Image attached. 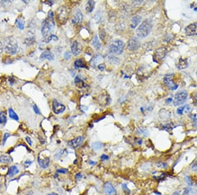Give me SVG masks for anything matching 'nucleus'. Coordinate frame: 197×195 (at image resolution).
<instances>
[{"mask_svg": "<svg viewBox=\"0 0 197 195\" xmlns=\"http://www.w3.org/2000/svg\"><path fill=\"white\" fill-rule=\"evenodd\" d=\"M153 28V22L151 19H145L142 22L136 30V34L140 38H145L150 34Z\"/></svg>", "mask_w": 197, "mask_h": 195, "instance_id": "nucleus-1", "label": "nucleus"}, {"mask_svg": "<svg viewBox=\"0 0 197 195\" xmlns=\"http://www.w3.org/2000/svg\"><path fill=\"white\" fill-rule=\"evenodd\" d=\"M5 53L9 55H14L17 51V42L13 37H7L4 39V46Z\"/></svg>", "mask_w": 197, "mask_h": 195, "instance_id": "nucleus-2", "label": "nucleus"}, {"mask_svg": "<svg viewBox=\"0 0 197 195\" xmlns=\"http://www.w3.org/2000/svg\"><path fill=\"white\" fill-rule=\"evenodd\" d=\"M56 19L60 25H64L67 22L70 16V10L65 5L61 6L56 11Z\"/></svg>", "mask_w": 197, "mask_h": 195, "instance_id": "nucleus-3", "label": "nucleus"}, {"mask_svg": "<svg viewBox=\"0 0 197 195\" xmlns=\"http://www.w3.org/2000/svg\"><path fill=\"white\" fill-rule=\"evenodd\" d=\"M124 43L120 40H114L109 45V50L112 55H120L123 53Z\"/></svg>", "mask_w": 197, "mask_h": 195, "instance_id": "nucleus-4", "label": "nucleus"}, {"mask_svg": "<svg viewBox=\"0 0 197 195\" xmlns=\"http://www.w3.org/2000/svg\"><path fill=\"white\" fill-rule=\"evenodd\" d=\"M187 92L185 90L180 91L177 92L175 95V98L174 100V106L177 107L183 104L187 98Z\"/></svg>", "mask_w": 197, "mask_h": 195, "instance_id": "nucleus-5", "label": "nucleus"}, {"mask_svg": "<svg viewBox=\"0 0 197 195\" xmlns=\"http://www.w3.org/2000/svg\"><path fill=\"white\" fill-rule=\"evenodd\" d=\"M173 78H174V74H166L164 77V83L166 87L171 90H175L178 88V86L174 83Z\"/></svg>", "mask_w": 197, "mask_h": 195, "instance_id": "nucleus-6", "label": "nucleus"}, {"mask_svg": "<svg viewBox=\"0 0 197 195\" xmlns=\"http://www.w3.org/2000/svg\"><path fill=\"white\" fill-rule=\"evenodd\" d=\"M167 49L166 47H159L158 49L155 51L154 55V58L156 59V61H160L165 57V56L167 53Z\"/></svg>", "mask_w": 197, "mask_h": 195, "instance_id": "nucleus-7", "label": "nucleus"}, {"mask_svg": "<svg viewBox=\"0 0 197 195\" xmlns=\"http://www.w3.org/2000/svg\"><path fill=\"white\" fill-rule=\"evenodd\" d=\"M83 20V14L82 11L79 9H76L73 13V17L72 19V22L74 25H79L82 22Z\"/></svg>", "mask_w": 197, "mask_h": 195, "instance_id": "nucleus-8", "label": "nucleus"}, {"mask_svg": "<svg viewBox=\"0 0 197 195\" xmlns=\"http://www.w3.org/2000/svg\"><path fill=\"white\" fill-rule=\"evenodd\" d=\"M141 47V43L136 38H130L127 43V48L130 51H135Z\"/></svg>", "mask_w": 197, "mask_h": 195, "instance_id": "nucleus-9", "label": "nucleus"}, {"mask_svg": "<svg viewBox=\"0 0 197 195\" xmlns=\"http://www.w3.org/2000/svg\"><path fill=\"white\" fill-rule=\"evenodd\" d=\"M104 193L105 195H117V191L110 182H106L103 187Z\"/></svg>", "mask_w": 197, "mask_h": 195, "instance_id": "nucleus-10", "label": "nucleus"}, {"mask_svg": "<svg viewBox=\"0 0 197 195\" xmlns=\"http://www.w3.org/2000/svg\"><path fill=\"white\" fill-rule=\"evenodd\" d=\"M185 32L187 36H193L197 35V22L190 24L185 28Z\"/></svg>", "mask_w": 197, "mask_h": 195, "instance_id": "nucleus-11", "label": "nucleus"}, {"mask_svg": "<svg viewBox=\"0 0 197 195\" xmlns=\"http://www.w3.org/2000/svg\"><path fill=\"white\" fill-rule=\"evenodd\" d=\"M83 141V137L82 136H79L68 141V145L72 149H76L82 145Z\"/></svg>", "mask_w": 197, "mask_h": 195, "instance_id": "nucleus-12", "label": "nucleus"}, {"mask_svg": "<svg viewBox=\"0 0 197 195\" xmlns=\"http://www.w3.org/2000/svg\"><path fill=\"white\" fill-rule=\"evenodd\" d=\"M82 45L80 44L78 41L76 40H74L71 44V51L72 53L73 54L74 56L79 55L82 51Z\"/></svg>", "mask_w": 197, "mask_h": 195, "instance_id": "nucleus-13", "label": "nucleus"}, {"mask_svg": "<svg viewBox=\"0 0 197 195\" xmlns=\"http://www.w3.org/2000/svg\"><path fill=\"white\" fill-rule=\"evenodd\" d=\"M65 106L63 104L59 103L56 100H53V110L56 115L62 113L65 110Z\"/></svg>", "mask_w": 197, "mask_h": 195, "instance_id": "nucleus-14", "label": "nucleus"}, {"mask_svg": "<svg viewBox=\"0 0 197 195\" xmlns=\"http://www.w3.org/2000/svg\"><path fill=\"white\" fill-rule=\"evenodd\" d=\"M188 65H189V62H188L187 59L180 58L177 62H176V67L179 70H184L188 67Z\"/></svg>", "mask_w": 197, "mask_h": 195, "instance_id": "nucleus-15", "label": "nucleus"}, {"mask_svg": "<svg viewBox=\"0 0 197 195\" xmlns=\"http://www.w3.org/2000/svg\"><path fill=\"white\" fill-rule=\"evenodd\" d=\"M38 164H39V165H40V166L41 167H42L43 169H46L49 166L50 159L48 157L45 158H38Z\"/></svg>", "mask_w": 197, "mask_h": 195, "instance_id": "nucleus-16", "label": "nucleus"}, {"mask_svg": "<svg viewBox=\"0 0 197 195\" xmlns=\"http://www.w3.org/2000/svg\"><path fill=\"white\" fill-rule=\"evenodd\" d=\"M54 59V55L49 51H44L43 53H41V55H40V59L42 60V61L44 59H47L49 60V61H53Z\"/></svg>", "mask_w": 197, "mask_h": 195, "instance_id": "nucleus-17", "label": "nucleus"}, {"mask_svg": "<svg viewBox=\"0 0 197 195\" xmlns=\"http://www.w3.org/2000/svg\"><path fill=\"white\" fill-rule=\"evenodd\" d=\"M141 20V17L139 15H135L134 16L131 20V24L130 26L131 28H135V27L139 25V22Z\"/></svg>", "mask_w": 197, "mask_h": 195, "instance_id": "nucleus-18", "label": "nucleus"}, {"mask_svg": "<svg viewBox=\"0 0 197 195\" xmlns=\"http://www.w3.org/2000/svg\"><path fill=\"white\" fill-rule=\"evenodd\" d=\"M74 67H75V68L77 69L86 68L85 62H83L82 59H78L76 60L75 62H74Z\"/></svg>", "mask_w": 197, "mask_h": 195, "instance_id": "nucleus-19", "label": "nucleus"}, {"mask_svg": "<svg viewBox=\"0 0 197 195\" xmlns=\"http://www.w3.org/2000/svg\"><path fill=\"white\" fill-rule=\"evenodd\" d=\"M95 8V1L90 0L88 1L87 4L85 5V9L87 11L88 13H91L93 11Z\"/></svg>", "mask_w": 197, "mask_h": 195, "instance_id": "nucleus-20", "label": "nucleus"}, {"mask_svg": "<svg viewBox=\"0 0 197 195\" xmlns=\"http://www.w3.org/2000/svg\"><path fill=\"white\" fill-rule=\"evenodd\" d=\"M106 59L110 62V63H112L113 65H118L120 62V59L117 57H116L114 55H108L106 57Z\"/></svg>", "mask_w": 197, "mask_h": 195, "instance_id": "nucleus-21", "label": "nucleus"}, {"mask_svg": "<svg viewBox=\"0 0 197 195\" xmlns=\"http://www.w3.org/2000/svg\"><path fill=\"white\" fill-rule=\"evenodd\" d=\"M19 170L18 169V167L15 166H11L9 170V172H8V175L9 177H13L14 175H17V173H19Z\"/></svg>", "mask_w": 197, "mask_h": 195, "instance_id": "nucleus-22", "label": "nucleus"}, {"mask_svg": "<svg viewBox=\"0 0 197 195\" xmlns=\"http://www.w3.org/2000/svg\"><path fill=\"white\" fill-rule=\"evenodd\" d=\"M93 47L95 48L96 49H101V44L100 43L99 40H98L97 36H95L93 38Z\"/></svg>", "mask_w": 197, "mask_h": 195, "instance_id": "nucleus-23", "label": "nucleus"}, {"mask_svg": "<svg viewBox=\"0 0 197 195\" xmlns=\"http://www.w3.org/2000/svg\"><path fill=\"white\" fill-rule=\"evenodd\" d=\"M12 161V158L7 155H1L0 157V162L1 163H9Z\"/></svg>", "mask_w": 197, "mask_h": 195, "instance_id": "nucleus-24", "label": "nucleus"}, {"mask_svg": "<svg viewBox=\"0 0 197 195\" xmlns=\"http://www.w3.org/2000/svg\"><path fill=\"white\" fill-rule=\"evenodd\" d=\"M103 147V144L101 142H95L92 144V148L94 151H99Z\"/></svg>", "mask_w": 197, "mask_h": 195, "instance_id": "nucleus-25", "label": "nucleus"}, {"mask_svg": "<svg viewBox=\"0 0 197 195\" xmlns=\"http://www.w3.org/2000/svg\"><path fill=\"white\" fill-rule=\"evenodd\" d=\"M9 117L11 118L14 120H17L18 121L19 120V116H17V114L14 112V111L10 108L9 109Z\"/></svg>", "mask_w": 197, "mask_h": 195, "instance_id": "nucleus-26", "label": "nucleus"}, {"mask_svg": "<svg viewBox=\"0 0 197 195\" xmlns=\"http://www.w3.org/2000/svg\"><path fill=\"white\" fill-rule=\"evenodd\" d=\"M25 22L21 19H17L16 20V25L18 28L20 30H23L24 27H25Z\"/></svg>", "mask_w": 197, "mask_h": 195, "instance_id": "nucleus-27", "label": "nucleus"}, {"mask_svg": "<svg viewBox=\"0 0 197 195\" xmlns=\"http://www.w3.org/2000/svg\"><path fill=\"white\" fill-rule=\"evenodd\" d=\"M7 121V117H6V114L5 112H0V124H5Z\"/></svg>", "mask_w": 197, "mask_h": 195, "instance_id": "nucleus-28", "label": "nucleus"}, {"mask_svg": "<svg viewBox=\"0 0 197 195\" xmlns=\"http://www.w3.org/2000/svg\"><path fill=\"white\" fill-rule=\"evenodd\" d=\"M102 17H103V14L101 13V11H98L97 13L95 14L94 16V19L96 22H99L100 20L102 19Z\"/></svg>", "mask_w": 197, "mask_h": 195, "instance_id": "nucleus-29", "label": "nucleus"}, {"mask_svg": "<svg viewBox=\"0 0 197 195\" xmlns=\"http://www.w3.org/2000/svg\"><path fill=\"white\" fill-rule=\"evenodd\" d=\"M35 42V38L34 37L32 38H28L25 39V43L27 45V46H31V45L34 44Z\"/></svg>", "mask_w": 197, "mask_h": 195, "instance_id": "nucleus-30", "label": "nucleus"}, {"mask_svg": "<svg viewBox=\"0 0 197 195\" xmlns=\"http://www.w3.org/2000/svg\"><path fill=\"white\" fill-rule=\"evenodd\" d=\"M137 133L139 135H143L144 136H148V132L147 130L145 129H143V128H139L138 130H137Z\"/></svg>", "mask_w": 197, "mask_h": 195, "instance_id": "nucleus-31", "label": "nucleus"}, {"mask_svg": "<svg viewBox=\"0 0 197 195\" xmlns=\"http://www.w3.org/2000/svg\"><path fill=\"white\" fill-rule=\"evenodd\" d=\"M58 40V38H57V36H56L55 35L51 34V35H50L49 36L47 37V38H46L45 41H46V42H47V43H48V42H49L51 40Z\"/></svg>", "mask_w": 197, "mask_h": 195, "instance_id": "nucleus-32", "label": "nucleus"}, {"mask_svg": "<svg viewBox=\"0 0 197 195\" xmlns=\"http://www.w3.org/2000/svg\"><path fill=\"white\" fill-rule=\"evenodd\" d=\"M122 189H123L124 192L126 194H129L130 193V190L127 187V185L126 183H124L123 185H122Z\"/></svg>", "mask_w": 197, "mask_h": 195, "instance_id": "nucleus-33", "label": "nucleus"}, {"mask_svg": "<svg viewBox=\"0 0 197 195\" xmlns=\"http://www.w3.org/2000/svg\"><path fill=\"white\" fill-rule=\"evenodd\" d=\"M185 109H186V106L179 107L177 110V113L179 114V115H183V111L185 110Z\"/></svg>", "mask_w": 197, "mask_h": 195, "instance_id": "nucleus-34", "label": "nucleus"}, {"mask_svg": "<svg viewBox=\"0 0 197 195\" xmlns=\"http://www.w3.org/2000/svg\"><path fill=\"white\" fill-rule=\"evenodd\" d=\"M156 166L159 167H162V168H164V169L166 168V167H168V165H167V164L164 163V162H161L156 163Z\"/></svg>", "mask_w": 197, "mask_h": 195, "instance_id": "nucleus-35", "label": "nucleus"}, {"mask_svg": "<svg viewBox=\"0 0 197 195\" xmlns=\"http://www.w3.org/2000/svg\"><path fill=\"white\" fill-rule=\"evenodd\" d=\"M11 136V135L8 133H5L4 134V139H3V145H5V143H6V141L8 139V137H9Z\"/></svg>", "mask_w": 197, "mask_h": 195, "instance_id": "nucleus-36", "label": "nucleus"}, {"mask_svg": "<svg viewBox=\"0 0 197 195\" xmlns=\"http://www.w3.org/2000/svg\"><path fill=\"white\" fill-rule=\"evenodd\" d=\"M100 158H101V161H106V160H109V157L108 155L104 154L101 155V157Z\"/></svg>", "mask_w": 197, "mask_h": 195, "instance_id": "nucleus-37", "label": "nucleus"}, {"mask_svg": "<svg viewBox=\"0 0 197 195\" xmlns=\"http://www.w3.org/2000/svg\"><path fill=\"white\" fill-rule=\"evenodd\" d=\"M56 172L59 173H62V174H65L68 172V170L65 169V168H61V169H58L56 170Z\"/></svg>", "mask_w": 197, "mask_h": 195, "instance_id": "nucleus-38", "label": "nucleus"}, {"mask_svg": "<svg viewBox=\"0 0 197 195\" xmlns=\"http://www.w3.org/2000/svg\"><path fill=\"white\" fill-rule=\"evenodd\" d=\"M64 58L67 59V60H69L70 58H71V56H72V53L69 51H68V52H66L64 53Z\"/></svg>", "mask_w": 197, "mask_h": 195, "instance_id": "nucleus-39", "label": "nucleus"}, {"mask_svg": "<svg viewBox=\"0 0 197 195\" xmlns=\"http://www.w3.org/2000/svg\"><path fill=\"white\" fill-rule=\"evenodd\" d=\"M82 174L81 173H77L75 175V179L77 180V181H80V180H81L82 178Z\"/></svg>", "mask_w": 197, "mask_h": 195, "instance_id": "nucleus-40", "label": "nucleus"}, {"mask_svg": "<svg viewBox=\"0 0 197 195\" xmlns=\"http://www.w3.org/2000/svg\"><path fill=\"white\" fill-rule=\"evenodd\" d=\"M65 151V150H63V151H61L59 153H57V154H56L55 156V157H56V158H60L61 157H62V156L64 155V151Z\"/></svg>", "mask_w": 197, "mask_h": 195, "instance_id": "nucleus-41", "label": "nucleus"}, {"mask_svg": "<svg viewBox=\"0 0 197 195\" xmlns=\"http://www.w3.org/2000/svg\"><path fill=\"white\" fill-rule=\"evenodd\" d=\"M99 36H100L101 40H104V37H105V32H104V30H102V31L100 32V33H99Z\"/></svg>", "mask_w": 197, "mask_h": 195, "instance_id": "nucleus-42", "label": "nucleus"}, {"mask_svg": "<svg viewBox=\"0 0 197 195\" xmlns=\"http://www.w3.org/2000/svg\"><path fill=\"white\" fill-rule=\"evenodd\" d=\"M105 67H106V66L104 64H100L98 66V68L101 71H103L104 69H105Z\"/></svg>", "mask_w": 197, "mask_h": 195, "instance_id": "nucleus-43", "label": "nucleus"}, {"mask_svg": "<svg viewBox=\"0 0 197 195\" xmlns=\"http://www.w3.org/2000/svg\"><path fill=\"white\" fill-rule=\"evenodd\" d=\"M192 170L195 171V172H197V160L195 162V163L193 164L192 166Z\"/></svg>", "mask_w": 197, "mask_h": 195, "instance_id": "nucleus-44", "label": "nucleus"}, {"mask_svg": "<svg viewBox=\"0 0 197 195\" xmlns=\"http://www.w3.org/2000/svg\"><path fill=\"white\" fill-rule=\"evenodd\" d=\"M26 142H27L28 143L29 145H30V146L32 145V140L30 139V137H26Z\"/></svg>", "mask_w": 197, "mask_h": 195, "instance_id": "nucleus-45", "label": "nucleus"}, {"mask_svg": "<svg viewBox=\"0 0 197 195\" xmlns=\"http://www.w3.org/2000/svg\"><path fill=\"white\" fill-rule=\"evenodd\" d=\"M33 108H34V112L36 113V114H38V115H40V110H39L38 109V108L36 105H34V107H33Z\"/></svg>", "mask_w": 197, "mask_h": 195, "instance_id": "nucleus-46", "label": "nucleus"}, {"mask_svg": "<svg viewBox=\"0 0 197 195\" xmlns=\"http://www.w3.org/2000/svg\"><path fill=\"white\" fill-rule=\"evenodd\" d=\"M32 163V161L27 160L25 162V165H26V166H30V165H31Z\"/></svg>", "mask_w": 197, "mask_h": 195, "instance_id": "nucleus-47", "label": "nucleus"}, {"mask_svg": "<svg viewBox=\"0 0 197 195\" xmlns=\"http://www.w3.org/2000/svg\"><path fill=\"white\" fill-rule=\"evenodd\" d=\"M142 3H143V1H133L132 4H135V6H136V7H137V5H139L140 4H141Z\"/></svg>", "mask_w": 197, "mask_h": 195, "instance_id": "nucleus-48", "label": "nucleus"}, {"mask_svg": "<svg viewBox=\"0 0 197 195\" xmlns=\"http://www.w3.org/2000/svg\"><path fill=\"white\" fill-rule=\"evenodd\" d=\"M88 163H89V164L91 165V166H95V165H96V164H97V162H95V161H93V160H89V162H88Z\"/></svg>", "mask_w": 197, "mask_h": 195, "instance_id": "nucleus-49", "label": "nucleus"}, {"mask_svg": "<svg viewBox=\"0 0 197 195\" xmlns=\"http://www.w3.org/2000/svg\"><path fill=\"white\" fill-rule=\"evenodd\" d=\"M3 50H4V47H3L2 43L0 42V53H1L3 52Z\"/></svg>", "mask_w": 197, "mask_h": 195, "instance_id": "nucleus-50", "label": "nucleus"}, {"mask_svg": "<svg viewBox=\"0 0 197 195\" xmlns=\"http://www.w3.org/2000/svg\"><path fill=\"white\" fill-rule=\"evenodd\" d=\"M172 101V98H168L166 99V103H170Z\"/></svg>", "mask_w": 197, "mask_h": 195, "instance_id": "nucleus-51", "label": "nucleus"}, {"mask_svg": "<svg viewBox=\"0 0 197 195\" xmlns=\"http://www.w3.org/2000/svg\"><path fill=\"white\" fill-rule=\"evenodd\" d=\"M47 195H59V194L57 193H51L47 194Z\"/></svg>", "mask_w": 197, "mask_h": 195, "instance_id": "nucleus-52", "label": "nucleus"}, {"mask_svg": "<svg viewBox=\"0 0 197 195\" xmlns=\"http://www.w3.org/2000/svg\"><path fill=\"white\" fill-rule=\"evenodd\" d=\"M172 195H180V194H179L177 192H175V193L172 194Z\"/></svg>", "mask_w": 197, "mask_h": 195, "instance_id": "nucleus-53", "label": "nucleus"}, {"mask_svg": "<svg viewBox=\"0 0 197 195\" xmlns=\"http://www.w3.org/2000/svg\"><path fill=\"white\" fill-rule=\"evenodd\" d=\"M32 194H33V193H32V191H30V192H28V194H26V195H32Z\"/></svg>", "mask_w": 197, "mask_h": 195, "instance_id": "nucleus-54", "label": "nucleus"}, {"mask_svg": "<svg viewBox=\"0 0 197 195\" xmlns=\"http://www.w3.org/2000/svg\"><path fill=\"white\" fill-rule=\"evenodd\" d=\"M195 99H196V101L197 102V93H196V95H195Z\"/></svg>", "mask_w": 197, "mask_h": 195, "instance_id": "nucleus-55", "label": "nucleus"}, {"mask_svg": "<svg viewBox=\"0 0 197 195\" xmlns=\"http://www.w3.org/2000/svg\"><path fill=\"white\" fill-rule=\"evenodd\" d=\"M196 75H197V70H196Z\"/></svg>", "mask_w": 197, "mask_h": 195, "instance_id": "nucleus-56", "label": "nucleus"}]
</instances>
